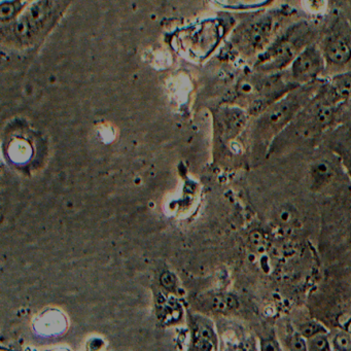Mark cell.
Returning a JSON list of instances; mask_svg holds the SVG:
<instances>
[{
	"label": "cell",
	"instance_id": "8fae6325",
	"mask_svg": "<svg viewBox=\"0 0 351 351\" xmlns=\"http://www.w3.org/2000/svg\"><path fill=\"white\" fill-rule=\"evenodd\" d=\"M47 5L45 3H38L32 9L28 10L24 17L18 21L15 25V32L22 38L30 36L34 30L38 29L46 19Z\"/></svg>",
	"mask_w": 351,
	"mask_h": 351
},
{
	"label": "cell",
	"instance_id": "ba28073f",
	"mask_svg": "<svg viewBox=\"0 0 351 351\" xmlns=\"http://www.w3.org/2000/svg\"><path fill=\"white\" fill-rule=\"evenodd\" d=\"M338 170L336 165L326 158H319L312 162L309 166V186L315 192H320L328 188L336 180Z\"/></svg>",
	"mask_w": 351,
	"mask_h": 351
},
{
	"label": "cell",
	"instance_id": "5bb4252c",
	"mask_svg": "<svg viewBox=\"0 0 351 351\" xmlns=\"http://www.w3.org/2000/svg\"><path fill=\"white\" fill-rule=\"evenodd\" d=\"M332 350L351 351V332L339 328L334 332H330Z\"/></svg>",
	"mask_w": 351,
	"mask_h": 351
},
{
	"label": "cell",
	"instance_id": "44dd1931",
	"mask_svg": "<svg viewBox=\"0 0 351 351\" xmlns=\"http://www.w3.org/2000/svg\"><path fill=\"white\" fill-rule=\"evenodd\" d=\"M308 9L314 13H319L326 8V0H305Z\"/></svg>",
	"mask_w": 351,
	"mask_h": 351
},
{
	"label": "cell",
	"instance_id": "ffe728a7",
	"mask_svg": "<svg viewBox=\"0 0 351 351\" xmlns=\"http://www.w3.org/2000/svg\"><path fill=\"white\" fill-rule=\"evenodd\" d=\"M161 283L165 289L173 291L176 287V278L172 273L165 272L161 276Z\"/></svg>",
	"mask_w": 351,
	"mask_h": 351
},
{
	"label": "cell",
	"instance_id": "2e32d148",
	"mask_svg": "<svg viewBox=\"0 0 351 351\" xmlns=\"http://www.w3.org/2000/svg\"><path fill=\"white\" fill-rule=\"evenodd\" d=\"M308 351H332L330 332H322L307 339Z\"/></svg>",
	"mask_w": 351,
	"mask_h": 351
},
{
	"label": "cell",
	"instance_id": "9c48e42d",
	"mask_svg": "<svg viewBox=\"0 0 351 351\" xmlns=\"http://www.w3.org/2000/svg\"><path fill=\"white\" fill-rule=\"evenodd\" d=\"M193 344L198 350H215L217 334L213 324L202 317H196L193 324Z\"/></svg>",
	"mask_w": 351,
	"mask_h": 351
},
{
	"label": "cell",
	"instance_id": "8992f818",
	"mask_svg": "<svg viewBox=\"0 0 351 351\" xmlns=\"http://www.w3.org/2000/svg\"><path fill=\"white\" fill-rule=\"evenodd\" d=\"M326 64L335 67H344L351 60V44L343 34H334L326 36L320 47Z\"/></svg>",
	"mask_w": 351,
	"mask_h": 351
},
{
	"label": "cell",
	"instance_id": "6da1fadb",
	"mask_svg": "<svg viewBox=\"0 0 351 351\" xmlns=\"http://www.w3.org/2000/svg\"><path fill=\"white\" fill-rule=\"evenodd\" d=\"M316 93L315 83L299 86L256 116L254 127L256 151L266 153L274 139L293 122Z\"/></svg>",
	"mask_w": 351,
	"mask_h": 351
},
{
	"label": "cell",
	"instance_id": "3957f363",
	"mask_svg": "<svg viewBox=\"0 0 351 351\" xmlns=\"http://www.w3.org/2000/svg\"><path fill=\"white\" fill-rule=\"evenodd\" d=\"M223 34L219 20H204L178 30L172 36V46L186 58L204 60L217 48Z\"/></svg>",
	"mask_w": 351,
	"mask_h": 351
},
{
	"label": "cell",
	"instance_id": "e0dca14e",
	"mask_svg": "<svg viewBox=\"0 0 351 351\" xmlns=\"http://www.w3.org/2000/svg\"><path fill=\"white\" fill-rule=\"evenodd\" d=\"M285 345L289 350L293 351H308L307 339L295 328L287 335Z\"/></svg>",
	"mask_w": 351,
	"mask_h": 351
},
{
	"label": "cell",
	"instance_id": "7a4b0ae2",
	"mask_svg": "<svg viewBox=\"0 0 351 351\" xmlns=\"http://www.w3.org/2000/svg\"><path fill=\"white\" fill-rule=\"evenodd\" d=\"M312 36L311 28L305 23L295 24L287 28L258 57L256 71L261 73H274L287 69L298 54L311 44Z\"/></svg>",
	"mask_w": 351,
	"mask_h": 351
},
{
	"label": "cell",
	"instance_id": "4fadbf2b",
	"mask_svg": "<svg viewBox=\"0 0 351 351\" xmlns=\"http://www.w3.org/2000/svg\"><path fill=\"white\" fill-rule=\"evenodd\" d=\"M275 223L279 228L287 231H293L301 225L299 213L291 205H283L277 209L275 213Z\"/></svg>",
	"mask_w": 351,
	"mask_h": 351
},
{
	"label": "cell",
	"instance_id": "9a60e30c",
	"mask_svg": "<svg viewBox=\"0 0 351 351\" xmlns=\"http://www.w3.org/2000/svg\"><path fill=\"white\" fill-rule=\"evenodd\" d=\"M295 328H297L306 339L312 338V337L322 334V332H330L324 324L318 322V320L314 319L306 320V322H301Z\"/></svg>",
	"mask_w": 351,
	"mask_h": 351
},
{
	"label": "cell",
	"instance_id": "7c38bea8",
	"mask_svg": "<svg viewBox=\"0 0 351 351\" xmlns=\"http://www.w3.org/2000/svg\"><path fill=\"white\" fill-rule=\"evenodd\" d=\"M203 304L207 309L217 313L227 314L235 311L239 307V300L233 293H217L206 295Z\"/></svg>",
	"mask_w": 351,
	"mask_h": 351
},
{
	"label": "cell",
	"instance_id": "ac0fdd59",
	"mask_svg": "<svg viewBox=\"0 0 351 351\" xmlns=\"http://www.w3.org/2000/svg\"><path fill=\"white\" fill-rule=\"evenodd\" d=\"M258 349L262 351H279L283 350L285 347L281 346V343L277 340L276 337L268 336L261 339Z\"/></svg>",
	"mask_w": 351,
	"mask_h": 351
},
{
	"label": "cell",
	"instance_id": "52a82bcc",
	"mask_svg": "<svg viewBox=\"0 0 351 351\" xmlns=\"http://www.w3.org/2000/svg\"><path fill=\"white\" fill-rule=\"evenodd\" d=\"M319 97L328 104L341 106L351 98V71L334 75L320 90Z\"/></svg>",
	"mask_w": 351,
	"mask_h": 351
},
{
	"label": "cell",
	"instance_id": "277c9868",
	"mask_svg": "<svg viewBox=\"0 0 351 351\" xmlns=\"http://www.w3.org/2000/svg\"><path fill=\"white\" fill-rule=\"evenodd\" d=\"M326 66V59L322 48L311 43L293 59L287 67V73L295 85H308L315 83L316 80L324 73Z\"/></svg>",
	"mask_w": 351,
	"mask_h": 351
},
{
	"label": "cell",
	"instance_id": "7402d4cb",
	"mask_svg": "<svg viewBox=\"0 0 351 351\" xmlns=\"http://www.w3.org/2000/svg\"><path fill=\"white\" fill-rule=\"evenodd\" d=\"M349 101H351V98H350V99H349ZM350 104H351V102H350Z\"/></svg>",
	"mask_w": 351,
	"mask_h": 351
},
{
	"label": "cell",
	"instance_id": "5b68a950",
	"mask_svg": "<svg viewBox=\"0 0 351 351\" xmlns=\"http://www.w3.org/2000/svg\"><path fill=\"white\" fill-rule=\"evenodd\" d=\"M274 15H263L244 26L240 32L239 44L247 54L260 56L275 40L279 21Z\"/></svg>",
	"mask_w": 351,
	"mask_h": 351
},
{
	"label": "cell",
	"instance_id": "30bf717a",
	"mask_svg": "<svg viewBox=\"0 0 351 351\" xmlns=\"http://www.w3.org/2000/svg\"><path fill=\"white\" fill-rule=\"evenodd\" d=\"M330 149L351 178V129L337 131L330 141Z\"/></svg>",
	"mask_w": 351,
	"mask_h": 351
},
{
	"label": "cell",
	"instance_id": "d6986e66",
	"mask_svg": "<svg viewBox=\"0 0 351 351\" xmlns=\"http://www.w3.org/2000/svg\"><path fill=\"white\" fill-rule=\"evenodd\" d=\"M16 9H17V7H16L15 3H12V1H3L1 3V11H0L3 21L13 18L16 14Z\"/></svg>",
	"mask_w": 351,
	"mask_h": 351
}]
</instances>
